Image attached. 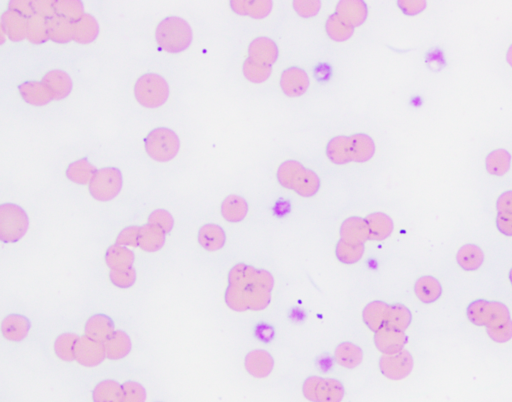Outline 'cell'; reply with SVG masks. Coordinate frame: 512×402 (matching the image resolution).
Segmentation results:
<instances>
[{"instance_id": "1", "label": "cell", "mask_w": 512, "mask_h": 402, "mask_svg": "<svg viewBox=\"0 0 512 402\" xmlns=\"http://www.w3.org/2000/svg\"><path fill=\"white\" fill-rule=\"evenodd\" d=\"M278 180L283 188L295 190L303 197L315 195L320 188L317 174L303 168L295 161H288L279 166Z\"/></svg>"}, {"instance_id": "2", "label": "cell", "mask_w": 512, "mask_h": 402, "mask_svg": "<svg viewBox=\"0 0 512 402\" xmlns=\"http://www.w3.org/2000/svg\"><path fill=\"white\" fill-rule=\"evenodd\" d=\"M156 41L163 50L178 53L190 48L192 31L190 24L180 17H168L156 28Z\"/></svg>"}, {"instance_id": "3", "label": "cell", "mask_w": 512, "mask_h": 402, "mask_svg": "<svg viewBox=\"0 0 512 402\" xmlns=\"http://www.w3.org/2000/svg\"><path fill=\"white\" fill-rule=\"evenodd\" d=\"M134 95L142 107L156 109L165 104L169 95L168 82L153 73L142 75L134 85Z\"/></svg>"}, {"instance_id": "4", "label": "cell", "mask_w": 512, "mask_h": 402, "mask_svg": "<svg viewBox=\"0 0 512 402\" xmlns=\"http://www.w3.org/2000/svg\"><path fill=\"white\" fill-rule=\"evenodd\" d=\"M29 220L26 212L18 205H2L0 207V240L6 244L18 241L28 232Z\"/></svg>"}, {"instance_id": "5", "label": "cell", "mask_w": 512, "mask_h": 402, "mask_svg": "<svg viewBox=\"0 0 512 402\" xmlns=\"http://www.w3.org/2000/svg\"><path fill=\"white\" fill-rule=\"evenodd\" d=\"M144 143L146 153L158 163H168L175 158L180 147V138L175 132L164 127L149 132Z\"/></svg>"}, {"instance_id": "6", "label": "cell", "mask_w": 512, "mask_h": 402, "mask_svg": "<svg viewBox=\"0 0 512 402\" xmlns=\"http://www.w3.org/2000/svg\"><path fill=\"white\" fill-rule=\"evenodd\" d=\"M303 391L305 398L311 402H342L344 396L342 382L320 376L306 379Z\"/></svg>"}, {"instance_id": "7", "label": "cell", "mask_w": 512, "mask_h": 402, "mask_svg": "<svg viewBox=\"0 0 512 402\" xmlns=\"http://www.w3.org/2000/svg\"><path fill=\"white\" fill-rule=\"evenodd\" d=\"M122 188V175L119 169L102 168L89 183V192L97 200L109 201L117 196Z\"/></svg>"}, {"instance_id": "8", "label": "cell", "mask_w": 512, "mask_h": 402, "mask_svg": "<svg viewBox=\"0 0 512 402\" xmlns=\"http://www.w3.org/2000/svg\"><path fill=\"white\" fill-rule=\"evenodd\" d=\"M379 369L387 379L399 381L410 374L413 359L405 350H401L396 354H383L379 360Z\"/></svg>"}, {"instance_id": "9", "label": "cell", "mask_w": 512, "mask_h": 402, "mask_svg": "<svg viewBox=\"0 0 512 402\" xmlns=\"http://www.w3.org/2000/svg\"><path fill=\"white\" fill-rule=\"evenodd\" d=\"M107 359L104 343L95 342L87 337H80L75 347V360L85 367H94Z\"/></svg>"}, {"instance_id": "10", "label": "cell", "mask_w": 512, "mask_h": 402, "mask_svg": "<svg viewBox=\"0 0 512 402\" xmlns=\"http://www.w3.org/2000/svg\"><path fill=\"white\" fill-rule=\"evenodd\" d=\"M283 92L289 97H298L305 94L310 87V78L305 70L290 67L284 70L280 78Z\"/></svg>"}, {"instance_id": "11", "label": "cell", "mask_w": 512, "mask_h": 402, "mask_svg": "<svg viewBox=\"0 0 512 402\" xmlns=\"http://www.w3.org/2000/svg\"><path fill=\"white\" fill-rule=\"evenodd\" d=\"M249 60L259 65L271 66L278 58V48L273 39L258 38L249 45Z\"/></svg>"}, {"instance_id": "12", "label": "cell", "mask_w": 512, "mask_h": 402, "mask_svg": "<svg viewBox=\"0 0 512 402\" xmlns=\"http://www.w3.org/2000/svg\"><path fill=\"white\" fill-rule=\"evenodd\" d=\"M369 239V229L364 218H347L340 227V240L349 244H364Z\"/></svg>"}, {"instance_id": "13", "label": "cell", "mask_w": 512, "mask_h": 402, "mask_svg": "<svg viewBox=\"0 0 512 402\" xmlns=\"http://www.w3.org/2000/svg\"><path fill=\"white\" fill-rule=\"evenodd\" d=\"M374 343L377 349L383 354H396L403 349L405 343V335L401 330L383 326L381 330L376 332Z\"/></svg>"}, {"instance_id": "14", "label": "cell", "mask_w": 512, "mask_h": 402, "mask_svg": "<svg viewBox=\"0 0 512 402\" xmlns=\"http://www.w3.org/2000/svg\"><path fill=\"white\" fill-rule=\"evenodd\" d=\"M246 369L256 379H264L273 371L274 360L266 350H254L246 355Z\"/></svg>"}, {"instance_id": "15", "label": "cell", "mask_w": 512, "mask_h": 402, "mask_svg": "<svg viewBox=\"0 0 512 402\" xmlns=\"http://www.w3.org/2000/svg\"><path fill=\"white\" fill-rule=\"evenodd\" d=\"M337 14L349 26L355 28L366 21V4L360 0H344L337 4Z\"/></svg>"}, {"instance_id": "16", "label": "cell", "mask_w": 512, "mask_h": 402, "mask_svg": "<svg viewBox=\"0 0 512 402\" xmlns=\"http://www.w3.org/2000/svg\"><path fill=\"white\" fill-rule=\"evenodd\" d=\"M85 332L87 337L95 342L104 343L114 335V323L109 316L95 315L87 321Z\"/></svg>"}, {"instance_id": "17", "label": "cell", "mask_w": 512, "mask_h": 402, "mask_svg": "<svg viewBox=\"0 0 512 402\" xmlns=\"http://www.w3.org/2000/svg\"><path fill=\"white\" fill-rule=\"evenodd\" d=\"M44 85L48 87L53 99H63L68 97L72 89V82L67 73L61 70H53L46 73L43 78Z\"/></svg>"}, {"instance_id": "18", "label": "cell", "mask_w": 512, "mask_h": 402, "mask_svg": "<svg viewBox=\"0 0 512 402\" xmlns=\"http://www.w3.org/2000/svg\"><path fill=\"white\" fill-rule=\"evenodd\" d=\"M31 322L28 318L19 315H11L1 323L2 335L11 342H21L28 337Z\"/></svg>"}, {"instance_id": "19", "label": "cell", "mask_w": 512, "mask_h": 402, "mask_svg": "<svg viewBox=\"0 0 512 402\" xmlns=\"http://www.w3.org/2000/svg\"><path fill=\"white\" fill-rule=\"evenodd\" d=\"M105 357L111 360L124 359L131 352V340L129 335L122 330H115L104 343Z\"/></svg>"}, {"instance_id": "20", "label": "cell", "mask_w": 512, "mask_h": 402, "mask_svg": "<svg viewBox=\"0 0 512 402\" xmlns=\"http://www.w3.org/2000/svg\"><path fill=\"white\" fill-rule=\"evenodd\" d=\"M350 153L352 161L366 163L376 153V146L371 137L366 134H354L349 137Z\"/></svg>"}, {"instance_id": "21", "label": "cell", "mask_w": 512, "mask_h": 402, "mask_svg": "<svg viewBox=\"0 0 512 402\" xmlns=\"http://www.w3.org/2000/svg\"><path fill=\"white\" fill-rule=\"evenodd\" d=\"M28 18L16 11L4 12L1 18V28L6 31L7 36L12 41H21L28 33Z\"/></svg>"}, {"instance_id": "22", "label": "cell", "mask_w": 512, "mask_h": 402, "mask_svg": "<svg viewBox=\"0 0 512 402\" xmlns=\"http://www.w3.org/2000/svg\"><path fill=\"white\" fill-rule=\"evenodd\" d=\"M99 26L94 17L85 14L80 21L72 23V40L78 43H90L97 38Z\"/></svg>"}, {"instance_id": "23", "label": "cell", "mask_w": 512, "mask_h": 402, "mask_svg": "<svg viewBox=\"0 0 512 402\" xmlns=\"http://www.w3.org/2000/svg\"><path fill=\"white\" fill-rule=\"evenodd\" d=\"M369 229V239L384 240L393 232V222L388 215L381 212L372 213L365 218Z\"/></svg>"}, {"instance_id": "24", "label": "cell", "mask_w": 512, "mask_h": 402, "mask_svg": "<svg viewBox=\"0 0 512 402\" xmlns=\"http://www.w3.org/2000/svg\"><path fill=\"white\" fill-rule=\"evenodd\" d=\"M165 232L153 225L139 227L138 247L146 252H156L163 249L165 242Z\"/></svg>"}, {"instance_id": "25", "label": "cell", "mask_w": 512, "mask_h": 402, "mask_svg": "<svg viewBox=\"0 0 512 402\" xmlns=\"http://www.w3.org/2000/svg\"><path fill=\"white\" fill-rule=\"evenodd\" d=\"M224 230L217 224L203 225L198 234V242L207 251H217L224 246Z\"/></svg>"}, {"instance_id": "26", "label": "cell", "mask_w": 512, "mask_h": 402, "mask_svg": "<svg viewBox=\"0 0 512 402\" xmlns=\"http://www.w3.org/2000/svg\"><path fill=\"white\" fill-rule=\"evenodd\" d=\"M134 254L126 246L114 244L107 249L105 262L111 271L131 268L134 262Z\"/></svg>"}, {"instance_id": "27", "label": "cell", "mask_w": 512, "mask_h": 402, "mask_svg": "<svg viewBox=\"0 0 512 402\" xmlns=\"http://www.w3.org/2000/svg\"><path fill=\"white\" fill-rule=\"evenodd\" d=\"M22 98L29 104L43 107L53 99L48 87L43 82H26L19 87Z\"/></svg>"}, {"instance_id": "28", "label": "cell", "mask_w": 512, "mask_h": 402, "mask_svg": "<svg viewBox=\"0 0 512 402\" xmlns=\"http://www.w3.org/2000/svg\"><path fill=\"white\" fill-rule=\"evenodd\" d=\"M335 360L340 366L354 369L359 366L364 359L361 348L352 342H344L338 345L334 352Z\"/></svg>"}, {"instance_id": "29", "label": "cell", "mask_w": 512, "mask_h": 402, "mask_svg": "<svg viewBox=\"0 0 512 402\" xmlns=\"http://www.w3.org/2000/svg\"><path fill=\"white\" fill-rule=\"evenodd\" d=\"M230 6L234 12L240 16H249L252 18H266L271 9H273V1H236L230 2Z\"/></svg>"}, {"instance_id": "30", "label": "cell", "mask_w": 512, "mask_h": 402, "mask_svg": "<svg viewBox=\"0 0 512 402\" xmlns=\"http://www.w3.org/2000/svg\"><path fill=\"white\" fill-rule=\"evenodd\" d=\"M249 205L244 198L239 195H229L222 205V214L229 222H239L246 218Z\"/></svg>"}, {"instance_id": "31", "label": "cell", "mask_w": 512, "mask_h": 402, "mask_svg": "<svg viewBox=\"0 0 512 402\" xmlns=\"http://www.w3.org/2000/svg\"><path fill=\"white\" fill-rule=\"evenodd\" d=\"M388 306L382 301H374L365 306L362 317L365 325L372 332H378L386 325Z\"/></svg>"}, {"instance_id": "32", "label": "cell", "mask_w": 512, "mask_h": 402, "mask_svg": "<svg viewBox=\"0 0 512 402\" xmlns=\"http://www.w3.org/2000/svg\"><path fill=\"white\" fill-rule=\"evenodd\" d=\"M259 269L254 267L246 266V264H237L230 269L229 273V286L237 289H244L247 286L256 283L258 278Z\"/></svg>"}, {"instance_id": "33", "label": "cell", "mask_w": 512, "mask_h": 402, "mask_svg": "<svg viewBox=\"0 0 512 402\" xmlns=\"http://www.w3.org/2000/svg\"><path fill=\"white\" fill-rule=\"evenodd\" d=\"M327 154L328 158L335 164H347L352 161L349 137L337 136L332 138L328 142Z\"/></svg>"}, {"instance_id": "34", "label": "cell", "mask_w": 512, "mask_h": 402, "mask_svg": "<svg viewBox=\"0 0 512 402\" xmlns=\"http://www.w3.org/2000/svg\"><path fill=\"white\" fill-rule=\"evenodd\" d=\"M48 38L58 43L72 40V22L55 16L48 21Z\"/></svg>"}, {"instance_id": "35", "label": "cell", "mask_w": 512, "mask_h": 402, "mask_svg": "<svg viewBox=\"0 0 512 402\" xmlns=\"http://www.w3.org/2000/svg\"><path fill=\"white\" fill-rule=\"evenodd\" d=\"M97 169L92 164L88 163L87 158L80 159L68 166L66 170V176L68 180L77 183V185H87L92 181L93 175L97 173Z\"/></svg>"}, {"instance_id": "36", "label": "cell", "mask_w": 512, "mask_h": 402, "mask_svg": "<svg viewBox=\"0 0 512 402\" xmlns=\"http://www.w3.org/2000/svg\"><path fill=\"white\" fill-rule=\"evenodd\" d=\"M93 402H121L122 386L114 381H104L95 386Z\"/></svg>"}, {"instance_id": "37", "label": "cell", "mask_w": 512, "mask_h": 402, "mask_svg": "<svg viewBox=\"0 0 512 402\" xmlns=\"http://www.w3.org/2000/svg\"><path fill=\"white\" fill-rule=\"evenodd\" d=\"M325 29H327L328 36L337 43L349 40L354 33V28L342 21L337 13L332 14L327 19Z\"/></svg>"}, {"instance_id": "38", "label": "cell", "mask_w": 512, "mask_h": 402, "mask_svg": "<svg viewBox=\"0 0 512 402\" xmlns=\"http://www.w3.org/2000/svg\"><path fill=\"white\" fill-rule=\"evenodd\" d=\"M80 337L73 333H65L56 338L55 352L56 355L63 362H73L75 360V347Z\"/></svg>"}, {"instance_id": "39", "label": "cell", "mask_w": 512, "mask_h": 402, "mask_svg": "<svg viewBox=\"0 0 512 402\" xmlns=\"http://www.w3.org/2000/svg\"><path fill=\"white\" fill-rule=\"evenodd\" d=\"M410 322V313L403 305H389L387 311L386 327L403 332Z\"/></svg>"}, {"instance_id": "40", "label": "cell", "mask_w": 512, "mask_h": 402, "mask_svg": "<svg viewBox=\"0 0 512 402\" xmlns=\"http://www.w3.org/2000/svg\"><path fill=\"white\" fill-rule=\"evenodd\" d=\"M26 38L31 43L39 44L44 43L48 41V21L43 17L33 16L28 21V33H26Z\"/></svg>"}, {"instance_id": "41", "label": "cell", "mask_w": 512, "mask_h": 402, "mask_svg": "<svg viewBox=\"0 0 512 402\" xmlns=\"http://www.w3.org/2000/svg\"><path fill=\"white\" fill-rule=\"evenodd\" d=\"M364 254V244H349L339 240L337 245L338 261L345 264H354Z\"/></svg>"}, {"instance_id": "42", "label": "cell", "mask_w": 512, "mask_h": 402, "mask_svg": "<svg viewBox=\"0 0 512 402\" xmlns=\"http://www.w3.org/2000/svg\"><path fill=\"white\" fill-rule=\"evenodd\" d=\"M55 11L56 16L72 23L80 21L85 14L80 1H55Z\"/></svg>"}, {"instance_id": "43", "label": "cell", "mask_w": 512, "mask_h": 402, "mask_svg": "<svg viewBox=\"0 0 512 402\" xmlns=\"http://www.w3.org/2000/svg\"><path fill=\"white\" fill-rule=\"evenodd\" d=\"M273 68L271 66L262 65L247 58L244 63V77L254 83L266 82L271 77Z\"/></svg>"}, {"instance_id": "44", "label": "cell", "mask_w": 512, "mask_h": 402, "mask_svg": "<svg viewBox=\"0 0 512 402\" xmlns=\"http://www.w3.org/2000/svg\"><path fill=\"white\" fill-rule=\"evenodd\" d=\"M121 402H146V391L141 384L134 381L122 384Z\"/></svg>"}, {"instance_id": "45", "label": "cell", "mask_w": 512, "mask_h": 402, "mask_svg": "<svg viewBox=\"0 0 512 402\" xmlns=\"http://www.w3.org/2000/svg\"><path fill=\"white\" fill-rule=\"evenodd\" d=\"M109 278L111 283L117 288H131L136 281V271L134 267L122 269V271H110Z\"/></svg>"}, {"instance_id": "46", "label": "cell", "mask_w": 512, "mask_h": 402, "mask_svg": "<svg viewBox=\"0 0 512 402\" xmlns=\"http://www.w3.org/2000/svg\"><path fill=\"white\" fill-rule=\"evenodd\" d=\"M148 224L158 227V229L163 230L165 234H168L173 229L175 220H173V215L166 210H158L149 215Z\"/></svg>"}, {"instance_id": "47", "label": "cell", "mask_w": 512, "mask_h": 402, "mask_svg": "<svg viewBox=\"0 0 512 402\" xmlns=\"http://www.w3.org/2000/svg\"><path fill=\"white\" fill-rule=\"evenodd\" d=\"M435 281L430 278H421L418 281L415 286V293L416 295L420 298V300L425 301V303H430V301L435 300L438 296V293L435 290Z\"/></svg>"}, {"instance_id": "48", "label": "cell", "mask_w": 512, "mask_h": 402, "mask_svg": "<svg viewBox=\"0 0 512 402\" xmlns=\"http://www.w3.org/2000/svg\"><path fill=\"white\" fill-rule=\"evenodd\" d=\"M225 303L232 310L239 311V313L249 310L241 291L239 289L232 288V286H229L227 289Z\"/></svg>"}, {"instance_id": "49", "label": "cell", "mask_w": 512, "mask_h": 402, "mask_svg": "<svg viewBox=\"0 0 512 402\" xmlns=\"http://www.w3.org/2000/svg\"><path fill=\"white\" fill-rule=\"evenodd\" d=\"M138 227H126L122 230L116 239V244L121 246H138Z\"/></svg>"}, {"instance_id": "50", "label": "cell", "mask_w": 512, "mask_h": 402, "mask_svg": "<svg viewBox=\"0 0 512 402\" xmlns=\"http://www.w3.org/2000/svg\"><path fill=\"white\" fill-rule=\"evenodd\" d=\"M320 1H293V9L301 17L310 18L315 16L320 11Z\"/></svg>"}, {"instance_id": "51", "label": "cell", "mask_w": 512, "mask_h": 402, "mask_svg": "<svg viewBox=\"0 0 512 402\" xmlns=\"http://www.w3.org/2000/svg\"><path fill=\"white\" fill-rule=\"evenodd\" d=\"M34 12L38 16L43 17L46 21L56 16L55 11V1H31Z\"/></svg>"}, {"instance_id": "52", "label": "cell", "mask_w": 512, "mask_h": 402, "mask_svg": "<svg viewBox=\"0 0 512 402\" xmlns=\"http://www.w3.org/2000/svg\"><path fill=\"white\" fill-rule=\"evenodd\" d=\"M9 9V11H16L28 19L36 16L31 1H11Z\"/></svg>"}]
</instances>
